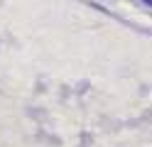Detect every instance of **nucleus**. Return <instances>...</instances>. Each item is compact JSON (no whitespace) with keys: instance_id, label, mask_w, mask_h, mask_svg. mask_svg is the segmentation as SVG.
Masks as SVG:
<instances>
[{"instance_id":"obj_1","label":"nucleus","mask_w":152,"mask_h":147,"mask_svg":"<svg viewBox=\"0 0 152 147\" xmlns=\"http://www.w3.org/2000/svg\"><path fill=\"white\" fill-rule=\"evenodd\" d=\"M142 3H147V5H150V7H152V0H142Z\"/></svg>"}]
</instances>
